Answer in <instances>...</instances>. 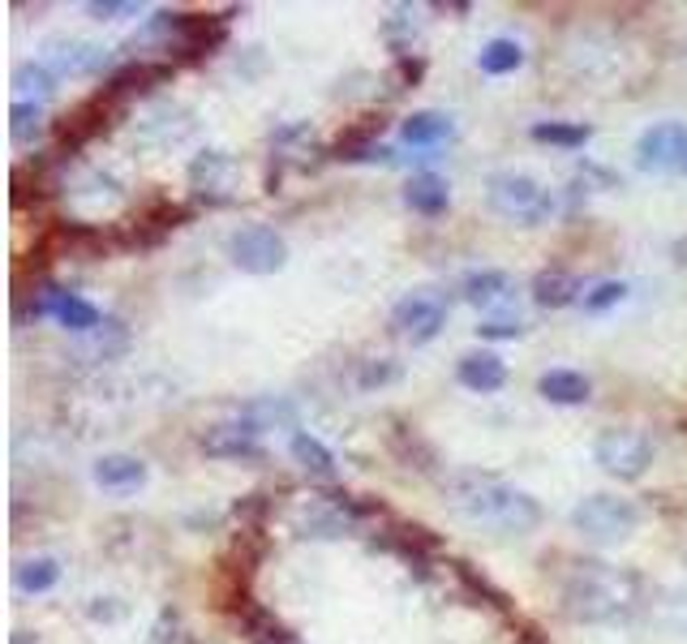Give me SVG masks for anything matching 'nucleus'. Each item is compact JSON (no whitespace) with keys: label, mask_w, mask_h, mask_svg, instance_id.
Segmentation results:
<instances>
[{"label":"nucleus","mask_w":687,"mask_h":644,"mask_svg":"<svg viewBox=\"0 0 687 644\" xmlns=\"http://www.w3.org/2000/svg\"><path fill=\"white\" fill-rule=\"evenodd\" d=\"M443 499L465 524L494 537H525L542 524V502L490 473H451L443 482Z\"/></svg>","instance_id":"nucleus-1"},{"label":"nucleus","mask_w":687,"mask_h":644,"mask_svg":"<svg viewBox=\"0 0 687 644\" xmlns=\"http://www.w3.org/2000/svg\"><path fill=\"white\" fill-rule=\"evenodd\" d=\"M644 597V580L631 568H615L602 559L576 563L563 580V615L571 623H615L631 615Z\"/></svg>","instance_id":"nucleus-2"},{"label":"nucleus","mask_w":687,"mask_h":644,"mask_svg":"<svg viewBox=\"0 0 687 644\" xmlns=\"http://www.w3.org/2000/svg\"><path fill=\"white\" fill-rule=\"evenodd\" d=\"M571 528L593 546H618L640 528V507L618 495H589L576 502Z\"/></svg>","instance_id":"nucleus-3"},{"label":"nucleus","mask_w":687,"mask_h":644,"mask_svg":"<svg viewBox=\"0 0 687 644\" xmlns=\"http://www.w3.org/2000/svg\"><path fill=\"white\" fill-rule=\"evenodd\" d=\"M485 203H490L494 215H503V219H511V223H525V228L542 223V219L554 211L550 190L538 185L533 177H525V172H494V177L485 181Z\"/></svg>","instance_id":"nucleus-4"},{"label":"nucleus","mask_w":687,"mask_h":644,"mask_svg":"<svg viewBox=\"0 0 687 644\" xmlns=\"http://www.w3.org/2000/svg\"><path fill=\"white\" fill-rule=\"evenodd\" d=\"M593 460L618 477V482H636L644 477V469L653 464V442L644 429H631V426H615V429H602L598 442H593Z\"/></svg>","instance_id":"nucleus-5"},{"label":"nucleus","mask_w":687,"mask_h":644,"mask_svg":"<svg viewBox=\"0 0 687 644\" xmlns=\"http://www.w3.org/2000/svg\"><path fill=\"white\" fill-rule=\"evenodd\" d=\"M228 258L245 276H275L288 263V241L267 223H245L228 236Z\"/></svg>","instance_id":"nucleus-6"},{"label":"nucleus","mask_w":687,"mask_h":644,"mask_svg":"<svg viewBox=\"0 0 687 644\" xmlns=\"http://www.w3.org/2000/svg\"><path fill=\"white\" fill-rule=\"evenodd\" d=\"M190 190H194V198L206 203V207H228V203H237L241 163H237L228 150H203V155L190 163Z\"/></svg>","instance_id":"nucleus-7"},{"label":"nucleus","mask_w":687,"mask_h":644,"mask_svg":"<svg viewBox=\"0 0 687 644\" xmlns=\"http://www.w3.org/2000/svg\"><path fill=\"white\" fill-rule=\"evenodd\" d=\"M443 323H447V305L434 292H412L391 309V331L409 344H430L443 331Z\"/></svg>","instance_id":"nucleus-8"},{"label":"nucleus","mask_w":687,"mask_h":644,"mask_svg":"<svg viewBox=\"0 0 687 644\" xmlns=\"http://www.w3.org/2000/svg\"><path fill=\"white\" fill-rule=\"evenodd\" d=\"M117 112H121V99H112L108 90H99V95L82 99L77 108H69L65 117L57 121L61 150H77V146H86L91 138H99L108 130V117H117Z\"/></svg>","instance_id":"nucleus-9"},{"label":"nucleus","mask_w":687,"mask_h":644,"mask_svg":"<svg viewBox=\"0 0 687 644\" xmlns=\"http://www.w3.org/2000/svg\"><path fill=\"white\" fill-rule=\"evenodd\" d=\"M203 451L210 460H258L263 455V426L245 413L219 422L203 434Z\"/></svg>","instance_id":"nucleus-10"},{"label":"nucleus","mask_w":687,"mask_h":644,"mask_svg":"<svg viewBox=\"0 0 687 644\" xmlns=\"http://www.w3.org/2000/svg\"><path fill=\"white\" fill-rule=\"evenodd\" d=\"M636 163L644 172H675L687 163V125L679 121H662V125H649L636 143Z\"/></svg>","instance_id":"nucleus-11"},{"label":"nucleus","mask_w":687,"mask_h":644,"mask_svg":"<svg viewBox=\"0 0 687 644\" xmlns=\"http://www.w3.org/2000/svg\"><path fill=\"white\" fill-rule=\"evenodd\" d=\"M108 52L99 44H86V39H73V35H57L44 44L39 52V65L57 77H91V73L104 70Z\"/></svg>","instance_id":"nucleus-12"},{"label":"nucleus","mask_w":687,"mask_h":644,"mask_svg":"<svg viewBox=\"0 0 687 644\" xmlns=\"http://www.w3.org/2000/svg\"><path fill=\"white\" fill-rule=\"evenodd\" d=\"M44 314H52L61 327L82 331V336H91V331L104 327V318H99V309H95L91 301H82V296H73V292H61V288H52V284H44L39 296H35V318H44Z\"/></svg>","instance_id":"nucleus-13"},{"label":"nucleus","mask_w":687,"mask_h":644,"mask_svg":"<svg viewBox=\"0 0 687 644\" xmlns=\"http://www.w3.org/2000/svg\"><path fill=\"white\" fill-rule=\"evenodd\" d=\"M172 77V65L168 61H130V65H121V70L108 77V95L112 99H134V95H146L150 86H159V82H168Z\"/></svg>","instance_id":"nucleus-14"},{"label":"nucleus","mask_w":687,"mask_h":644,"mask_svg":"<svg viewBox=\"0 0 687 644\" xmlns=\"http://www.w3.org/2000/svg\"><path fill=\"white\" fill-rule=\"evenodd\" d=\"M378 134H383V121L365 117V121H357V125L343 130L340 143L332 146V155H336V159H348V163H361V159H391V150L378 146Z\"/></svg>","instance_id":"nucleus-15"},{"label":"nucleus","mask_w":687,"mask_h":644,"mask_svg":"<svg viewBox=\"0 0 687 644\" xmlns=\"http://www.w3.org/2000/svg\"><path fill=\"white\" fill-rule=\"evenodd\" d=\"M146 482V464L137 455H125V451H112V455H99L95 460V486L112 490V495H130Z\"/></svg>","instance_id":"nucleus-16"},{"label":"nucleus","mask_w":687,"mask_h":644,"mask_svg":"<svg viewBox=\"0 0 687 644\" xmlns=\"http://www.w3.org/2000/svg\"><path fill=\"white\" fill-rule=\"evenodd\" d=\"M456 374H460V382H465L469 391L490 396V391H498V387L507 382V361L498 357V353H465Z\"/></svg>","instance_id":"nucleus-17"},{"label":"nucleus","mask_w":687,"mask_h":644,"mask_svg":"<svg viewBox=\"0 0 687 644\" xmlns=\"http://www.w3.org/2000/svg\"><path fill=\"white\" fill-rule=\"evenodd\" d=\"M580 280L571 276V271H563V267H546V271H538L533 276V301L542 305V309H563V305H571V301H580Z\"/></svg>","instance_id":"nucleus-18"},{"label":"nucleus","mask_w":687,"mask_h":644,"mask_svg":"<svg viewBox=\"0 0 687 644\" xmlns=\"http://www.w3.org/2000/svg\"><path fill=\"white\" fill-rule=\"evenodd\" d=\"M538 391H542V400H550V404H584L593 387H589V378L576 374V369H546V374L538 378Z\"/></svg>","instance_id":"nucleus-19"},{"label":"nucleus","mask_w":687,"mask_h":644,"mask_svg":"<svg viewBox=\"0 0 687 644\" xmlns=\"http://www.w3.org/2000/svg\"><path fill=\"white\" fill-rule=\"evenodd\" d=\"M405 203H409L417 215H443L451 194H447V181L434 177V172H417L409 185H405Z\"/></svg>","instance_id":"nucleus-20"},{"label":"nucleus","mask_w":687,"mask_h":644,"mask_svg":"<svg viewBox=\"0 0 687 644\" xmlns=\"http://www.w3.org/2000/svg\"><path fill=\"white\" fill-rule=\"evenodd\" d=\"M400 134H405V143L409 146H443L451 134H456V125H451V117L447 112H412L409 121L400 125Z\"/></svg>","instance_id":"nucleus-21"},{"label":"nucleus","mask_w":687,"mask_h":644,"mask_svg":"<svg viewBox=\"0 0 687 644\" xmlns=\"http://www.w3.org/2000/svg\"><path fill=\"white\" fill-rule=\"evenodd\" d=\"M288 451H292V460L310 473V477H318V482H332L336 477V455L314 438V434H292V442H288Z\"/></svg>","instance_id":"nucleus-22"},{"label":"nucleus","mask_w":687,"mask_h":644,"mask_svg":"<svg viewBox=\"0 0 687 644\" xmlns=\"http://www.w3.org/2000/svg\"><path fill=\"white\" fill-rule=\"evenodd\" d=\"M511 276L507 271H473V276H465V301L469 305H478V309H490V305H498V301H507L511 296Z\"/></svg>","instance_id":"nucleus-23"},{"label":"nucleus","mask_w":687,"mask_h":644,"mask_svg":"<svg viewBox=\"0 0 687 644\" xmlns=\"http://www.w3.org/2000/svg\"><path fill=\"white\" fill-rule=\"evenodd\" d=\"M57 580H61V563L52 555H35V559H22L13 568L17 593H48V588H57Z\"/></svg>","instance_id":"nucleus-24"},{"label":"nucleus","mask_w":687,"mask_h":644,"mask_svg":"<svg viewBox=\"0 0 687 644\" xmlns=\"http://www.w3.org/2000/svg\"><path fill=\"white\" fill-rule=\"evenodd\" d=\"M52 90H57V73H48L44 65L26 61V65L13 70V95H17V104H39L44 108V99H52Z\"/></svg>","instance_id":"nucleus-25"},{"label":"nucleus","mask_w":687,"mask_h":644,"mask_svg":"<svg viewBox=\"0 0 687 644\" xmlns=\"http://www.w3.org/2000/svg\"><path fill=\"white\" fill-rule=\"evenodd\" d=\"M237 619H241V628H245V636L254 644H288V628L275 619L272 610H263V606H254V602H245L241 610H237Z\"/></svg>","instance_id":"nucleus-26"},{"label":"nucleus","mask_w":687,"mask_h":644,"mask_svg":"<svg viewBox=\"0 0 687 644\" xmlns=\"http://www.w3.org/2000/svg\"><path fill=\"white\" fill-rule=\"evenodd\" d=\"M478 65H481V73H490V77L516 73L520 65H525V48H520L516 39H490V44L481 48Z\"/></svg>","instance_id":"nucleus-27"},{"label":"nucleus","mask_w":687,"mask_h":644,"mask_svg":"<svg viewBox=\"0 0 687 644\" xmlns=\"http://www.w3.org/2000/svg\"><path fill=\"white\" fill-rule=\"evenodd\" d=\"M417 31H421V22H417V9L409 4H400V9H391V17L383 22V39L396 48V57H409L412 39H417Z\"/></svg>","instance_id":"nucleus-28"},{"label":"nucleus","mask_w":687,"mask_h":644,"mask_svg":"<svg viewBox=\"0 0 687 644\" xmlns=\"http://www.w3.org/2000/svg\"><path fill=\"white\" fill-rule=\"evenodd\" d=\"M39 134H44V108L13 99V108H9V138L17 146H31Z\"/></svg>","instance_id":"nucleus-29"},{"label":"nucleus","mask_w":687,"mask_h":644,"mask_svg":"<svg viewBox=\"0 0 687 644\" xmlns=\"http://www.w3.org/2000/svg\"><path fill=\"white\" fill-rule=\"evenodd\" d=\"M589 138H593V130H589V125H571V121H538V125H533V143L576 150V146H584Z\"/></svg>","instance_id":"nucleus-30"},{"label":"nucleus","mask_w":687,"mask_h":644,"mask_svg":"<svg viewBox=\"0 0 687 644\" xmlns=\"http://www.w3.org/2000/svg\"><path fill=\"white\" fill-rule=\"evenodd\" d=\"M627 296V284L623 280H606V284H598L593 292H584V309L589 314H602V309H611Z\"/></svg>","instance_id":"nucleus-31"},{"label":"nucleus","mask_w":687,"mask_h":644,"mask_svg":"<svg viewBox=\"0 0 687 644\" xmlns=\"http://www.w3.org/2000/svg\"><path fill=\"white\" fill-rule=\"evenodd\" d=\"M456 575H460V580H465V588H469V593H473V597H485V602H490V606H503V602H507V597H503V593H498V588H494V584H490V580H485V575H478V572H473V568H469V563H456Z\"/></svg>","instance_id":"nucleus-32"},{"label":"nucleus","mask_w":687,"mask_h":644,"mask_svg":"<svg viewBox=\"0 0 687 644\" xmlns=\"http://www.w3.org/2000/svg\"><path fill=\"white\" fill-rule=\"evenodd\" d=\"M421 73H425V61L409 52V57H396V65H391V73H387V77L396 82V90H409V86H417V82H421Z\"/></svg>","instance_id":"nucleus-33"},{"label":"nucleus","mask_w":687,"mask_h":644,"mask_svg":"<svg viewBox=\"0 0 687 644\" xmlns=\"http://www.w3.org/2000/svg\"><path fill=\"white\" fill-rule=\"evenodd\" d=\"M267 495H245V499L237 502V520L245 524V533H258V524H263V515H267Z\"/></svg>","instance_id":"nucleus-34"},{"label":"nucleus","mask_w":687,"mask_h":644,"mask_svg":"<svg viewBox=\"0 0 687 644\" xmlns=\"http://www.w3.org/2000/svg\"><path fill=\"white\" fill-rule=\"evenodd\" d=\"M525 327L516 323V318H490V323H481L478 327V336L481 340H516Z\"/></svg>","instance_id":"nucleus-35"},{"label":"nucleus","mask_w":687,"mask_h":644,"mask_svg":"<svg viewBox=\"0 0 687 644\" xmlns=\"http://www.w3.org/2000/svg\"><path fill=\"white\" fill-rule=\"evenodd\" d=\"M86 13H95V17H137V4L134 0H91Z\"/></svg>","instance_id":"nucleus-36"},{"label":"nucleus","mask_w":687,"mask_h":644,"mask_svg":"<svg viewBox=\"0 0 687 644\" xmlns=\"http://www.w3.org/2000/svg\"><path fill=\"white\" fill-rule=\"evenodd\" d=\"M391 378H396V365H391V361H370L357 382H361L365 391H374V387H383V382H391Z\"/></svg>","instance_id":"nucleus-37"}]
</instances>
